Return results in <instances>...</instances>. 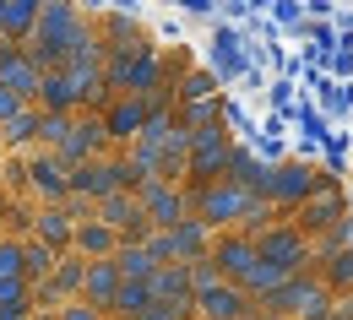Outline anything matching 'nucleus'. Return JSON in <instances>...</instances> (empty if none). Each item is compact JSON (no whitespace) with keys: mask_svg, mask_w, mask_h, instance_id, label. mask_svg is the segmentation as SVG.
I'll list each match as a JSON object with an SVG mask.
<instances>
[{"mask_svg":"<svg viewBox=\"0 0 353 320\" xmlns=\"http://www.w3.org/2000/svg\"><path fill=\"white\" fill-rule=\"evenodd\" d=\"M82 22H88L82 6L44 0V6H39V33H33V44H28L33 65H39V71H65V49H71V39L82 33Z\"/></svg>","mask_w":353,"mask_h":320,"instance_id":"obj_1","label":"nucleus"},{"mask_svg":"<svg viewBox=\"0 0 353 320\" xmlns=\"http://www.w3.org/2000/svg\"><path fill=\"white\" fill-rule=\"evenodd\" d=\"M348 217H353V212H348V190H343V180L321 174L315 195H310V201L299 206V212H294V217H288V223H294V228H299L310 244H315V239H326L332 228H343Z\"/></svg>","mask_w":353,"mask_h":320,"instance_id":"obj_2","label":"nucleus"},{"mask_svg":"<svg viewBox=\"0 0 353 320\" xmlns=\"http://www.w3.org/2000/svg\"><path fill=\"white\" fill-rule=\"evenodd\" d=\"M332 304H337L332 288H326L315 272H299V277H288L261 310H272V315H283V320H326V315H332Z\"/></svg>","mask_w":353,"mask_h":320,"instance_id":"obj_3","label":"nucleus"},{"mask_svg":"<svg viewBox=\"0 0 353 320\" xmlns=\"http://www.w3.org/2000/svg\"><path fill=\"white\" fill-rule=\"evenodd\" d=\"M256 255H261L266 266H277V272L299 277V272H315V244H310L305 233L294 228V223H272L266 233H256Z\"/></svg>","mask_w":353,"mask_h":320,"instance_id":"obj_4","label":"nucleus"},{"mask_svg":"<svg viewBox=\"0 0 353 320\" xmlns=\"http://www.w3.org/2000/svg\"><path fill=\"white\" fill-rule=\"evenodd\" d=\"M136 201H141V217H147V228L152 233H169L179 228L185 217H190V195H185V184H141L136 190Z\"/></svg>","mask_w":353,"mask_h":320,"instance_id":"obj_5","label":"nucleus"},{"mask_svg":"<svg viewBox=\"0 0 353 320\" xmlns=\"http://www.w3.org/2000/svg\"><path fill=\"white\" fill-rule=\"evenodd\" d=\"M207 261L218 266L223 282H234V288H239L245 277L256 272V261H261V255H256V239H250V233L234 228V233H212V250H207Z\"/></svg>","mask_w":353,"mask_h":320,"instance_id":"obj_6","label":"nucleus"},{"mask_svg":"<svg viewBox=\"0 0 353 320\" xmlns=\"http://www.w3.org/2000/svg\"><path fill=\"white\" fill-rule=\"evenodd\" d=\"M114 190H125V163H120V152H103V158H92L82 169H71V195H82V201H103V195H114Z\"/></svg>","mask_w":353,"mask_h":320,"instance_id":"obj_7","label":"nucleus"},{"mask_svg":"<svg viewBox=\"0 0 353 320\" xmlns=\"http://www.w3.org/2000/svg\"><path fill=\"white\" fill-rule=\"evenodd\" d=\"M22 163H28V195H39L44 206H60V201L71 195V169H65L54 152L39 147V152H28Z\"/></svg>","mask_w":353,"mask_h":320,"instance_id":"obj_8","label":"nucleus"},{"mask_svg":"<svg viewBox=\"0 0 353 320\" xmlns=\"http://www.w3.org/2000/svg\"><path fill=\"white\" fill-rule=\"evenodd\" d=\"M109 152V131H103V114H77V125H71V136H65V147L54 152L65 169H82V163H92V158H103Z\"/></svg>","mask_w":353,"mask_h":320,"instance_id":"obj_9","label":"nucleus"},{"mask_svg":"<svg viewBox=\"0 0 353 320\" xmlns=\"http://www.w3.org/2000/svg\"><path fill=\"white\" fill-rule=\"evenodd\" d=\"M0 87L11 92V98H22V103H33V98H39V87H44V71L33 65V54H28V49L0 44Z\"/></svg>","mask_w":353,"mask_h":320,"instance_id":"obj_10","label":"nucleus"},{"mask_svg":"<svg viewBox=\"0 0 353 320\" xmlns=\"http://www.w3.org/2000/svg\"><path fill=\"white\" fill-rule=\"evenodd\" d=\"M103 131H109V152H125L147 131V98H114L103 109Z\"/></svg>","mask_w":353,"mask_h":320,"instance_id":"obj_11","label":"nucleus"},{"mask_svg":"<svg viewBox=\"0 0 353 320\" xmlns=\"http://www.w3.org/2000/svg\"><path fill=\"white\" fill-rule=\"evenodd\" d=\"M39 6L44 0H0V44L28 49L39 33Z\"/></svg>","mask_w":353,"mask_h":320,"instance_id":"obj_12","label":"nucleus"},{"mask_svg":"<svg viewBox=\"0 0 353 320\" xmlns=\"http://www.w3.org/2000/svg\"><path fill=\"white\" fill-rule=\"evenodd\" d=\"M250 299H245V288H234V282H218L212 293H201L196 299V320H250Z\"/></svg>","mask_w":353,"mask_h":320,"instance_id":"obj_13","label":"nucleus"},{"mask_svg":"<svg viewBox=\"0 0 353 320\" xmlns=\"http://www.w3.org/2000/svg\"><path fill=\"white\" fill-rule=\"evenodd\" d=\"M114 293H120V272H114V261H88V272H82V304L98 310V315H109V304H114Z\"/></svg>","mask_w":353,"mask_h":320,"instance_id":"obj_14","label":"nucleus"},{"mask_svg":"<svg viewBox=\"0 0 353 320\" xmlns=\"http://www.w3.org/2000/svg\"><path fill=\"white\" fill-rule=\"evenodd\" d=\"M163 239H169V266H190V261H201V255L212 250V233L201 228L196 217H185V223L169 228Z\"/></svg>","mask_w":353,"mask_h":320,"instance_id":"obj_15","label":"nucleus"},{"mask_svg":"<svg viewBox=\"0 0 353 320\" xmlns=\"http://www.w3.org/2000/svg\"><path fill=\"white\" fill-rule=\"evenodd\" d=\"M0 147H6V158H28V152H39V109H33V103L17 109V114L0 125Z\"/></svg>","mask_w":353,"mask_h":320,"instance_id":"obj_16","label":"nucleus"},{"mask_svg":"<svg viewBox=\"0 0 353 320\" xmlns=\"http://www.w3.org/2000/svg\"><path fill=\"white\" fill-rule=\"evenodd\" d=\"M71 233H77V223H71L60 206H39V212H33V233H28V239L49 244L54 255H71Z\"/></svg>","mask_w":353,"mask_h":320,"instance_id":"obj_17","label":"nucleus"},{"mask_svg":"<svg viewBox=\"0 0 353 320\" xmlns=\"http://www.w3.org/2000/svg\"><path fill=\"white\" fill-rule=\"evenodd\" d=\"M114 250H120V239L103 228L98 217L77 223V233H71V255H82V261H114Z\"/></svg>","mask_w":353,"mask_h":320,"instance_id":"obj_18","label":"nucleus"},{"mask_svg":"<svg viewBox=\"0 0 353 320\" xmlns=\"http://www.w3.org/2000/svg\"><path fill=\"white\" fill-rule=\"evenodd\" d=\"M33 109L39 114H82L77 109V92H71V76L65 71H44V87L33 98Z\"/></svg>","mask_w":353,"mask_h":320,"instance_id":"obj_19","label":"nucleus"},{"mask_svg":"<svg viewBox=\"0 0 353 320\" xmlns=\"http://www.w3.org/2000/svg\"><path fill=\"white\" fill-rule=\"evenodd\" d=\"M147 293H152L158 304H196V299H190V277H185V266H158V272L147 277Z\"/></svg>","mask_w":353,"mask_h":320,"instance_id":"obj_20","label":"nucleus"},{"mask_svg":"<svg viewBox=\"0 0 353 320\" xmlns=\"http://www.w3.org/2000/svg\"><path fill=\"white\" fill-rule=\"evenodd\" d=\"M207 98H218V76H212L207 65H185V76L174 82V109H185V103H207Z\"/></svg>","mask_w":353,"mask_h":320,"instance_id":"obj_21","label":"nucleus"},{"mask_svg":"<svg viewBox=\"0 0 353 320\" xmlns=\"http://www.w3.org/2000/svg\"><path fill=\"white\" fill-rule=\"evenodd\" d=\"M315 277L332 288V299H348L353 293V250H337V255L315 261Z\"/></svg>","mask_w":353,"mask_h":320,"instance_id":"obj_22","label":"nucleus"},{"mask_svg":"<svg viewBox=\"0 0 353 320\" xmlns=\"http://www.w3.org/2000/svg\"><path fill=\"white\" fill-rule=\"evenodd\" d=\"M60 266V255L49 250V244H39V239H22V277H28V288L33 282H49V272Z\"/></svg>","mask_w":353,"mask_h":320,"instance_id":"obj_23","label":"nucleus"},{"mask_svg":"<svg viewBox=\"0 0 353 320\" xmlns=\"http://www.w3.org/2000/svg\"><path fill=\"white\" fill-rule=\"evenodd\" d=\"M147 304H152L147 282H120V293H114V304H109V320H141Z\"/></svg>","mask_w":353,"mask_h":320,"instance_id":"obj_24","label":"nucleus"},{"mask_svg":"<svg viewBox=\"0 0 353 320\" xmlns=\"http://www.w3.org/2000/svg\"><path fill=\"white\" fill-rule=\"evenodd\" d=\"M114 272H120V282H147L158 266H152V255H147L141 244H120V250H114Z\"/></svg>","mask_w":353,"mask_h":320,"instance_id":"obj_25","label":"nucleus"},{"mask_svg":"<svg viewBox=\"0 0 353 320\" xmlns=\"http://www.w3.org/2000/svg\"><path fill=\"white\" fill-rule=\"evenodd\" d=\"M71 125H77V114H39V147H44V152H60L65 136H71Z\"/></svg>","mask_w":353,"mask_h":320,"instance_id":"obj_26","label":"nucleus"},{"mask_svg":"<svg viewBox=\"0 0 353 320\" xmlns=\"http://www.w3.org/2000/svg\"><path fill=\"white\" fill-rule=\"evenodd\" d=\"M266 22H272L277 33H299V28H305V6H299V0H272Z\"/></svg>","mask_w":353,"mask_h":320,"instance_id":"obj_27","label":"nucleus"},{"mask_svg":"<svg viewBox=\"0 0 353 320\" xmlns=\"http://www.w3.org/2000/svg\"><path fill=\"white\" fill-rule=\"evenodd\" d=\"M0 190H6L11 201L28 195V163H22V158H0Z\"/></svg>","mask_w":353,"mask_h":320,"instance_id":"obj_28","label":"nucleus"},{"mask_svg":"<svg viewBox=\"0 0 353 320\" xmlns=\"http://www.w3.org/2000/svg\"><path fill=\"white\" fill-rule=\"evenodd\" d=\"M185 277H190V299H201V293H212V288L223 282V277H218V266H212L207 255H201V261H190V266H185Z\"/></svg>","mask_w":353,"mask_h":320,"instance_id":"obj_29","label":"nucleus"},{"mask_svg":"<svg viewBox=\"0 0 353 320\" xmlns=\"http://www.w3.org/2000/svg\"><path fill=\"white\" fill-rule=\"evenodd\" d=\"M321 152H326V163H321V174H332V180H337V174L348 169V136H337V131H332V136L321 141Z\"/></svg>","mask_w":353,"mask_h":320,"instance_id":"obj_30","label":"nucleus"},{"mask_svg":"<svg viewBox=\"0 0 353 320\" xmlns=\"http://www.w3.org/2000/svg\"><path fill=\"white\" fill-rule=\"evenodd\" d=\"M0 310H33V288L22 277H6L0 282Z\"/></svg>","mask_w":353,"mask_h":320,"instance_id":"obj_31","label":"nucleus"},{"mask_svg":"<svg viewBox=\"0 0 353 320\" xmlns=\"http://www.w3.org/2000/svg\"><path fill=\"white\" fill-rule=\"evenodd\" d=\"M6 277H22V239H11V233H0V282Z\"/></svg>","mask_w":353,"mask_h":320,"instance_id":"obj_32","label":"nucleus"},{"mask_svg":"<svg viewBox=\"0 0 353 320\" xmlns=\"http://www.w3.org/2000/svg\"><path fill=\"white\" fill-rule=\"evenodd\" d=\"M266 103H272V114L294 120V82H288V76H272V87H266Z\"/></svg>","mask_w":353,"mask_h":320,"instance_id":"obj_33","label":"nucleus"},{"mask_svg":"<svg viewBox=\"0 0 353 320\" xmlns=\"http://www.w3.org/2000/svg\"><path fill=\"white\" fill-rule=\"evenodd\" d=\"M141 320H196V304H158V299H152Z\"/></svg>","mask_w":353,"mask_h":320,"instance_id":"obj_34","label":"nucleus"},{"mask_svg":"<svg viewBox=\"0 0 353 320\" xmlns=\"http://www.w3.org/2000/svg\"><path fill=\"white\" fill-rule=\"evenodd\" d=\"M54 320H109V315H98V310L82 304V299H71V304H60V310H54Z\"/></svg>","mask_w":353,"mask_h":320,"instance_id":"obj_35","label":"nucleus"},{"mask_svg":"<svg viewBox=\"0 0 353 320\" xmlns=\"http://www.w3.org/2000/svg\"><path fill=\"white\" fill-rule=\"evenodd\" d=\"M17 109H28V103H22V98H11V92L0 87V125H6V120H11V114H17Z\"/></svg>","mask_w":353,"mask_h":320,"instance_id":"obj_36","label":"nucleus"},{"mask_svg":"<svg viewBox=\"0 0 353 320\" xmlns=\"http://www.w3.org/2000/svg\"><path fill=\"white\" fill-rule=\"evenodd\" d=\"M0 320H33V310H0Z\"/></svg>","mask_w":353,"mask_h":320,"instance_id":"obj_37","label":"nucleus"},{"mask_svg":"<svg viewBox=\"0 0 353 320\" xmlns=\"http://www.w3.org/2000/svg\"><path fill=\"white\" fill-rule=\"evenodd\" d=\"M6 206H11V195H6V190H0V228H6Z\"/></svg>","mask_w":353,"mask_h":320,"instance_id":"obj_38","label":"nucleus"},{"mask_svg":"<svg viewBox=\"0 0 353 320\" xmlns=\"http://www.w3.org/2000/svg\"><path fill=\"white\" fill-rule=\"evenodd\" d=\"M33 320H54V315H33Z\"/></svg>","mask_w":353,"mask_h":320,"instance_id":"obj_39","label":"nucleus"},{"mask_svg":"<svg viewBox=\"0 0 353 320\" xmlns=\"http://www.w3.org/2000/svg\"><path fill=\"white\" fill-rule=\"evenodd\" d=\"M348 206H353V190H348Z\"/></svg>","mask_w":353,"mask_h":320,"instance_id":"obj_40","label":"nucleus"}]
</instances>
